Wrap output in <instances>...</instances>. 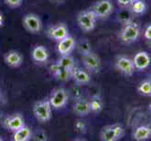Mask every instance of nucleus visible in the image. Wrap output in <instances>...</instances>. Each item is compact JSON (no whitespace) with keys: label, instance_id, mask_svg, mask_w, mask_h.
<instances>
[{"label":"nucleus","instance_id":"obj_10","mask_svg":"<svg viewBox=\"0 0 151 141\" xmlns=\"http://www.w3.org/2000/svg\"><path fill=\"white\" fill-rule=\"evenodd\" d=\"M46 34H47V36L51 40H54L55 41H59L62 39L67 37L68 35H70L69 28L63 23H59L55 25H52V27L48 28Z\"/></svg>","mask_w":151,"mask_h":141},{"label":"nucleus","instance_id":"obj_5","mask_svg":"<svg viewBox=\"0 0 151 141\" xmlns=\"http://www.w3.org/2000/svg\"><path fill=\"white\" fill-rule=\"evenodd\" d=\"M69 101V94L63 87H57L51 93L49 102L53 109L63 108Z\"/></svg>","mask_w":151,"mask_h":141},{"label":"nucleus","instance_id":"obj_3","mask_svg":"<svg viewBox=\"0 0 151 141\" xmlns=\"http://www.w3.org/2000/svg\"><path fill=\"white\" fill-rule=\"evenodd\" d=\"M97 16L93 12L92 9H86L81 12L77 16V24L79 27L84 32H91L96 27L97 24Z\"/></svg>","mask_w":151,"mask_h":141},{"label":"nucleus","instance_id":"obj_12","mask_svg":"<svg viewBox=\"0 0 151 141\" xmlns=\"http://www.w3.org/2000/svg\"><path fill=\"white\" fill-rule=\"evenodd\" d=\"M4 127L12 132H15L16 130L23 127L24 124V119L21 114H13L9 116L3 121Z\"/></svg>","mask_w":151,"mask_h":141},{"label":"nucleus","instance_id":"obj_30","mask_svg":"<svg viewBox=\"0 0 151 141\" xmlns=\"http://www.w3.org/2000/svg\"><path fill=\"white\" fill-rule=\"evenodd\" d=\"M116 1H117V4L119 7L128 8V7H131L136 0H116Z\"/></svg>","mask_w":151,"mask_h":141},{"label":"nucleus","instance_id":"obj_26","mask_svg":"<svg viewBox=\"0 0 151 141\" xmlns=\"http://www.w3.org/2000/svg\"><path fill=\"white\" fill-rule=\"evenodd\" d=\"M55 79H57L60 82L69 81L70 79V77H71V70H67V69H63V68H61L60 71L55 75Z\"/></svg>","mask_w":151,"mask_h":141},{"label":"nucleus","instance_id":"obj_37","mask_svg":"<svg viewBox=\"0 0 151 141\" xmlns=\"http://www.w3.org/2000/svg\"><path fill=\"white\" fill-rule=\"evenodd\" d=\"M0 98H1V94H0Z\"/></svg>","mask_w":151,"mask_h":141},{"label":"nucleus","instance_id":"obj_29","mask_svg":"<svg viewBox=\"0 0 151 141\" xmlns=\"http://www.w3.org/2000/svg\"><path fill=\"white\" fill-rule=\"evenodd\" d=\"M23 1L24 0H4L5 4L12 9H16L21 7V5L23 4Z\"/></svg>","mask_w":151,"mask_h":141},{"label":"nucleus","instance_id":"obj_18","mask_svg":"<svg viewBox=\"0 0 151 141\" xmlns=\"http://www.w3.org/2000/svg\"><path fill=\"white\" fill-rule=\"evenodd\" d=\"M132 137L136 141H145L151 138V127L148 125H141L132 133Z\"/></svg>","mask_w":151,"mask_h":141},{"label":"nucleus","instance_id":"obj_7","mask_svg":"<svg viewBox=\"0 0 151 141\" xmlns=\"http://www.w3.org/2000/svg\"><path fill=\"white\" fill-rule=\"evenodd\" d=\"M82 61L85 69L88 72L92 74H97L100 72L101 69V60L96 53L94 52H89L88 54L82 56Z\"/></svg>","mask_w":151,"mask_h":141},{"label":"nucleus","instance_id":"obj_27","mask_svg":"<svg viewBox=\"0 0 151 141\" xmlns=\"http://www.w3.org/2000/svg\"><path fill=\"white\" fill-rule=\"evenodd\" d=\"M35 141H46L48 139V135L43 129H37L32 133V138Z\"/></svg>","mask_w":151,"mask_h":141},{"label":"nucleus","instance_id":"obj_38","mask_svg":"<svg viewBox=\"0 0 151 141\" xmlns=\"http://www.w3.org/2000/svg\"><path fill=\"white\" fill-rule=\"evenodd\" d=\"M150 80H151V75H150Z\"/></svg>","mask_w":151,"mask_h":141},{"label":"nucleus","instance_id":"obj_33","mask_svg":"<svg viewBox=\"0 0 151 141\" xmlns=\"http://www.w3.org/2000/svg\"><path fill=\"white\" fill-rule=\"evenodd\" d=\"M49 1L52 4H55V5H60V4H63L66 0H49Z\"/></svg>","mask_w":151,"mask_h":141},{"label":"nucleus","instance_id":"obj_16","mask_svg":"<svg viewBox=\"0 0 151 141\" xmlns=\"http://www.w3.org/2000/svg\"><path fill=\"white\" fill-rule=\"evenodd\" d=\"M72 111L74 112V114L78 115L80 117L86 116V115H88L91 112L89 101L85 99L84 97L78 99V100H75L73 103V106H72Z\"/></svg>","mask_w":151,"mask_h":141},{"label":"nucleus","instance_id":"obj_24","mask_svg":"<svg viewBox=\"0 0 151 141\" xmlns=\"http://www.w3.org/2000/svg\"><path fill=\"white\" fill-rule=\"evenodd\" d=\"M68 94H69V97L70 96L72 100L75 101L84 97V90H83V88L80 85L76 84L70 87V91H68Z\"/></svg>","mask_w":151,"mask_h":141},{"label":"nucleus","instance_id":"obj_25","mask_svg":"<svg viewBox=\"0 0 151 141\" xmlns=\"http://www.w3.org/2000/svg\"><path fill=\"white\" fill-rule=\"evenodd\" d=\"M89 104H90V110L93 113H100L103 108L102 100L98 96L93 97L89 101Z\"/></svg>","mask_w":151,"mask_h":141},{"label":"nucleus","instance_id":"obj_20","mask_svg":"<svg viewBox=\"0 0 151 141\" xmlns=\"http://www.w3.org/2000/svg\"><path fill=\"white\" fill-rule=\"evenodd\" d=\"M76 50L78 51L81 56H84L88 54L89 52H91V43H89V40L87 39L84 38L81 39L79 41H76V46H75Z\"/></svg>","mask_w":151,"mask_h":141},{"label":"nucleus","instance_id":"obj_11","mask_svg":"<svg viewBox=\"0 0 151 141\" xmlns=\"http://www.w3.org/2000/svg\"><path fill=\"white\" fill-rule=\"evenodd\" d=\"M57 52L60 56H65V55H70L72 51L75 49L76 46V40L75 39L70 35H68L67 37L62 39L61 40L57 41Z\"/></svg>","mask_w":151,"mask_h":141},{"label":"nucleus","instance_id":"obj_31","mask_svg":"<svg viewBox=\"0 0 151 141\" xmlns=\"http://www.w3.org/2000/svg\"><path fill=\"white\" fill-rule=\"evenodd\" d=\"M61 66L59 65V63L58 62H55V63H53V64H51V66H50V72L52 74H53L54 76L59 71H60V69H61Z\"/></svg>","mask_w":151,"mask_h":141},{"label":"nucleus","instance_id":"obj_1","mask_svg":"<svg viewBox=\"0 0 151 141\" xmlns=\"http://www.w3.org/2000/svg\"><path fill=\"white\" fill-rule=\"evenodd\" d=\"M140 34H141L140 25L134 21H128L122 27L118 37L122 43H132L139 39Z\"/></svg>","mask_w":151,"mask_h":141},{"label":"nucleus","instance_id":"obj_17","mask_svg":"<svg viewBox=\"0 0 151 141\" xmlns=\"http://www.w3.org/2000/svg\"><path fill=\"white\" fill-rule=\"evenodd\" d=\"M31 56L33 60L37 63H45L49 59V52L45 46L37 45L33 48Z\"/></svg>","mask_w":151,"mask_h":141},{"label":"nucleus","instance_id":"obj_8","mask_svg":"<svg viewBox=\"0 0 151 141\" xmlns=\"http://www.w3.org/2000/svg\"><path fill=\"white\" fill-rule=\"evenodd\" d=\"M23 25L28 32L32 34L40 33L42 29V22L39 15L35 13H27L23 18Z\"/></svg>","mask_w":151,"mask_h":141},{"label":"nucleus","instance_id":"obj_4","mask_svg":"<svg viewBox=\"0 0 151 141\" xmlns=\"http://www.w3.org/2000/svg\"><path fill=\"white\" fill-rule=\"evenodd\" d=\"M52 106L49 100L37 102L33 106V114L38 121L45 123L52 119Z\"/></svg>","mask_w":151,"mask_h":141},{"label":"nucleus","instance_id":"obj_34","mask_svg":"<svg viewBox=\"0 0 151 141\" xmlns=\"http://www.w3.org/2000/svg\"><path fill=\"white\" fill-rule=\"evenodd\" d=\"M4 22H5L4 16H3V14L0 12V27H2L3 25H4Z\"/></svg>","mask_w":151,"mask_h":141},{"label":"nucleus","instance_id":"obj_22","mask_svg":"<svg viewBox=\"0 0 151 141\" xmlns=\"http://www.w3.org/2000/svg\"><path fill=\"white\" fill-rule=\"evenodd\" d=\"M57 62H58L59 65L63 68V69H67V70H72L75 66L74 59L70 55L61 56L60 59L57 60Z\"/></svg>","mask_w":151,"mask_h":141},{"label":"nucleus","instance_id":"obj_19","mask_svg":"<svg viewBox=\"0 0 151 141\" xmlns=\"http://www.w3.org/2000/svg\"><path fill=\"white\" fill-rule=\"evenodd\" d=\"M13 141H28L32 138V130L28 126L24 125L23 127L13 132Z\"/></svg>","mask_w":151,"mask_h":141},{"label":"nucleus","instance_id":"obj_21","mask_svg":"<svg viewBox=\"0 0 151 141\" xmlns=\"http://www.w3.org/2000/svg\"><path fill=\"white\" fill-rule=\"evenodd\" d=\"M147 9V3L144 0H136L131 6L132 12L135 15H143L145 13Z\"/></svg>","mask_w":151,"mask_h":141},{"label":"nucleus","instance_id":"obj_14","mask_svg":"<svg viewBox=\"0 0 151 141\" xmlns=\"http://www.w3.org/2000/svg\"><path fill=\"white\" fill-rule=\"evenodd\" d=\"M132 61H133L135 69L137 71H145L150 66L151 59L147 52L141 51V52H138V53L134 56Z\"/></svg>","mask_w":151,"mask_h":141},{"label":"nucleus","instance_id":"obj_35","mask_svg":"<svg viewBox=\"0 0 151 141\" xmlns=\"http://www.w3.org/2000/svg\"><path fill=\"white\" fill-rule=\"evenodd\" d=\"M148 108H149V110L151 111V103H149V106H148Z\"/></svg>","mask_w":151,"mask_h":141},{"label":"nucleus","instance_id":"obj_23","mask_svg":"<svg viewBox=\"0 0 151 141\" xmlns=\"http://www.w3.org/2000/svg\"><path fill=\"white\" fill-rule=\"evenodd\" d=\"M137 91L143 96H151V80H144L139 84Z\"/></svg>","mask_w":151,"mask_h":141},{"label":"nucleus","instance_id":"obj_28","mask_svg":"<svg viewBox=\"0 0 151 141\" xmlns=\"http://www.w3.org/2000/svg\"><path fill=\"white\" fill-rule=\"evenodd\" d=\"M74 130L79 134H85L86 132V124L83 121H76L74 123Z\"/></svg>","mask_w":151,"mask_h":141},{"label":"nucleus","instance_id":"obj_13","mask_svg":"<svg viewBox=\"0 0 151 141\" xmlns=\"http://www.w3.org/2000/svg\"><path fill=\"white\" fill-rule=\"evenodd\" d=\"M70 79L73 80L74 83L77 85L84 86V85H87L88 83H90L91 77H90L89 72L87 71L83 70L81 68H77L74 66L73 69L71 70Z\"/></svg>","mask_w":151,"mask_h":141},{"label":"nucleus","instance_id":"obj_9","mask_svg":"<svg viewBox=\"0 0 151 141\" xmlns=\"http://www.w3.org/2000/svg\"><path fill=\"white\" fill-rule=\"evenodd\" d=\"M114 67L118 72H120L121 74L126 76L133 75L135 71H136L132 59L126 56H118L116 59Z\"/></svg>","mask_w":151,"mask_h":141},{"label":"nucleus","instance_id":"obj_36","mask_svg":"<svg viewBox=\"0 0 151 141\" xmlns=\"http://www.w3.org/2000/svg\"><path fill=\"white\" fill-rule=\"evenodd\" d=\"M2 140H3V138H2L1 135H0V141H2Z\"/></svg>","mask_w":151,"mask_h":141},{"label":"nucleus","instance_id":"obj_6","mask_svg":"<svg viewBox=\"0 0 151 141\" xmlns=\"http://www.w3.org/2000/svg\"><path fill=\"white\" fill-rule=\"evenodd\" d=\"M98 19H106L114 12L112 0H98L91 9Z\"/></svg>","mask_w":151,"mask_h":141},{"label":"nucleus","instance_id":"obj_2","mask_svg":"<svg viewBox=\"0 0 151 141\" xmlns=\"http://www.w3.org/2000/svg\"><path fill=\"white\" fill-rule=\"evenodd\" d=\"M125 135V128L120 123H114L103 127L100 134L102 141H117Z\"/></svg>","mask_w":151,"mask_h":141},{"label":"nucleus","instance_id":"obj_32","mask_svg":"<svg viewBox=\"0 0 151 141\" xmlns=\"http://www.w3.org/2000/svg\"><path fill=\"white\" fill-rule=\"evenodd\" d=\"M144 37L147 40H151V24L145 27V32H144Z\"/></svg>","mask_w":151,"mask_h":141},{"label":"nucleus","instance_id":"obj_15","mask_svg":"<svg viewBox=\"0 0 151 141\" xmlns=\"http://www.w3.org/2000/svg\"><path fill=\"white\" fill-rule=\"evenodd\" d=\"M4 61L10 68H19L23 64L24 56L20 52L12 50L4 55Z\"/></svg>","mask_w":151,"mask_h":141}]
</instances>
